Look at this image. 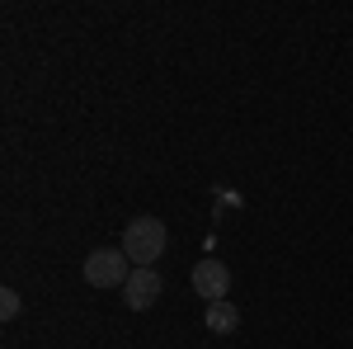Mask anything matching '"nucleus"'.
<instances>
[{
    "instance_id": "f257e3e1",
    "label": "nucleus",
    "mask_w": 353,
    "mask_h": 349,
    "mask_svg": "<svg viewBox=\"0 0 353 349\" xmlns=\"http://www.w3.org/2000/svg\"><path fill=\"white\" fill-rule=\"evenodd\" d=\"M165 245H170V232L161 217H132L123 227V255L132 260V269H151L165 255Z\"/></svg>"
},
{
    "instance_id": "f03ea898",
    "label": "nucleus",
    "mask_w": 353,
    "mask_h": 349,
    "mask_svg": "<svg viewBox=\"0 0 353 349\" xmlns=\"http://www.w3.org/2000/svg\"><path fill=\"white\" fill-rule=\"evenodd\" d=\"M132 279V260L123 255V245H99L85 255V283L90 288H123Z\"/></svg>"
},
{
    "instance_id": "7ed1b4c3",
    "label": "nucleus",
    "mask_w": 353,
    "mask_h": 349,
    "mask_svg": "<svg viewBox=\"0 0 353 349\" xmlns=\"http://www.w3.org/2000/svg\"><path fill=\"white\" fill-rule=\"evenodd\" d=\"M193 293L203 297V302H226V293H231V269L221 265V260L193 265Z\"/></svg>"
},
{
    "instance_id": "20e7f679",
    "label": "nucleus",
    "mask_w": 353,
    "mask_h": 349,
    "mask_svg": "<svg viewBox=\"0 0 353 349\" xmlns=\"http://www.w3.org/2000/svg\"><path fill=\"white\" fill-rule=\"evenodd\" d=\"M161 274L156 269H132V279L123 283V302L132 307V312H146V307H156L161 302Z\"/></svg>"
},
{
    "instance_id": "39448f33",
    "label": "nucleus",
    "mask_w": 353,
    "mask_h": 349,
    "mask_svg": "<svg viewBox=\"0 0 353 349\" xmlns=\"http://www.w3.org/2000/svg\"><path fill=\"white\" fill-rule=\"evenodd\" d=\"M203 321H208V330H212V335H231V330L241 326V312H236V302H208Z\"/></svg>"
},
{
    "instance_id": "423d86ee",
    "label": "nucleus",
    "mask_w": 353,
    "mask_h": 349,
    "mask_svg": "<svg viewBox=\"0 0 353 349\" xmlns=\"http://www.w3.org/2000/svg\"><path fill=\"white\" fill-rule=\"evenodd\" d=\"M19 312H24V297L14 293V288H0V317H5V321H14Z\"/></svg>"
}]
</instances>
